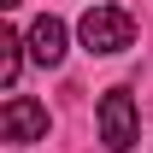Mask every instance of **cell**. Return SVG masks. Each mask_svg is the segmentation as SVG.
Returning a JSON list of instances; mask_svg holds the SVG:
<instances>
[{"label":"cell","instance_id":"cell-3","mask_svg":"<svg viewBox=\"0 0 153 153\" xmlns=\"http://www.w3.org/2000/svg\"><path fill=\"white\" fill-rule=\"evenodd\" d=\"M0 135L6 141H41L47 135V106L30 100V94H12L6 112H0Z\"/></svg>","mask_w":153,"mask_h":153},{"label":"cell","instance_id":"cell-4","mask_svg":"<svg viewBox=\"0 0 153 153\" xmlns=\"http://www.w3.org/2000/svg\"><path fill=\"white\" fill-rule=\"evenodd\" d=\"M30 53H36L41 65H59V59H65V24L59 18H36L30 24Z\"/></svg>","mask_w":153,"mask_h":153},{"label":"cell","instance_id":"cell-2","mask_svg":"<svg viewBox=\"0 0 153 153\" xmlns=\"http://www.w3.org/2000/svg\"><path fill=\"white\" fill-rule=\"evenodd\" d=\"M94 124H100V141H106L112 153L135 147V135H141V118H135L130 88H106V94H100V106H94Z\"/></svg>","mask_w":153,"mask_h":153},{"label":"cell","instance_id":"cell-1","mask_svg":"<svg viewBox=\"0 0 153 153\" xmlns=\"http://www.w3.org/2000/svg\"><path fill=\"white\" fill-rule=\"evenodd\" d=\"M76 30H82V47H88V53H124L135 41V18L124 6H88Z\"/></svg>","mask_w":153,"mask_h":153},{"label":"cell","instance_id":"cell-5","mask_svg":"<svg viewBox=\"0 0 153 153\" xmlns=\"http://www.w3.org/2000/svg\"><path fill=\"white\" fill-rule=\"evenodd\" d=\"M18 65H24V41L6 30V36H0V82H6V88L18 82Z\"/></svg>","mask_w":153,"mask_h":153}]
</instances>
